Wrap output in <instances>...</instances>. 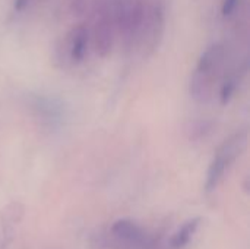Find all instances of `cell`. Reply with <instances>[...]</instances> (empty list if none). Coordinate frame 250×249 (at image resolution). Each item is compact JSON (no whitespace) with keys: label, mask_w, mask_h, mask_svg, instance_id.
Listing matches in <instances>:
<instances>
[{"label":"cell","mask_w":250,"mask_h":249,"mask_svg":"<svg viewBox=\"0 0 250 249\" xmlns=\"http://www.w3.org/2000/svg\"><path fill=\"white\" fill-rule=\"evenodd\" d=\"M237 4H239V0H224L223 1V15L224 16L233 15V12L236 10Z\"/></svg>","instance_id":"8"},{"label":"cell","mask_w":250,"mask_h":249,"mask_svg":"<svg viewBox=\"0 0 250 249\" xmlns=\"http://www.w3.org/2000/svg\"><path fill=\"white\" fill-rule=\"evenodd\" d=\"M117 38L114 0H94V19L89 28V45L98 57H107Z\"/></svg>","instance_id":"2"},{"label":"cell","mask_w":250,"mask_h":249,"mask_svg":"<svg viewBox=\"0 0 250 249\" xmlns=\"http://www.w3.org/2000/svg\"><path fill=\"white\" fill-rule=\"evenodd\" d=\"M246 141H248V134L243 131H239L234 135H231L218 148V151L208 169V176H207V182H205V191L208 194L217 189V186L223 181L227 170L231 167V164L236 161L239 154L243 151Z\"/></svg>","instance_id":"4"},{"label":"cell","mask_w":250,"mask_h":249,"mask_svg":"<svg viewBox=\"0 0 250 249\" xmlns=\"http://www.w3.org/2000/svg\"><path fill=\"white\" fill-rule=\"evenodd\" d=\"M224 62H226V47L221 43L211 44L201 54L189 85L190 97L196 103L207 104L212 100L224 68Z\"/></svg>","instance_id":"1"},{"label":"cell","mask_w":250,"mask_h":249,"mask_svg":"<svg viewBox=\"0 0 250 249\" xmlns=\"http://www.w3.org/2000/svg\"><path fill=\"white\" fill-rule=\"evenodd\" d=\"M116 249H155V241L132 220H119L111 226Z\"/></svg>","instance_id":"6"},{"label":"cell","mask_w":250,"mask_h":249,"mask_svg":"<svg viewBox=\"0 0 250 249\" xmlns=\"http://www.w3.org/2000/svg\"><path fill=\"white\" fill-rule=\"evenodd\" d=\"M199 223H201V220L199 219H192V220H189V222H186L177 232H176V235L171 238V242H170V245H171V248L173 249H183L189 242H190V239H192V236L196 233V230H198V227H199Z\"/></svg>","instance_id":"7"},{"label":"cell","mask_w":250,"mask_h":249,"mask_svg":"<svg viewBox=\"0 0 250 249\" xmlns=\"http://www.w3.org/2000/svg\"><path fill=\"white\" fill-rule=\"evenodd\" d=\"M166 28V10L160 0L146 3L142 23L135 45L141 48L144 56H151L158 48Z\"/></svg>","instance_id":"3"},{"label":"cell","mask_w":250,"mask_h":249,"mask_svg":"<svg viewBox=\"0 0 250 249\" xmlns=\"http://www.w3.org/2000/svg\"><path fill=\"white\" fill-rule=\"evenodd\" d=\"M89 47V28L85 23L73 26L60 41L56 48L57 62L62 66L81 63Z\"/></svg>","instance_id":"5"},{"label":"cell","mask_w":250,"mask_h":249,"mask_svg":"<svg viewBox=\"0 0 250 249\" xmlns=\"http://www.w3.org/2000/svg\"><path fill=\"white\" fill-rule=\"evenodd\" d=\"M34 0H15V10L21 12V10H25Z\"/></svg>","instance_id":"9"}]
</instances>
